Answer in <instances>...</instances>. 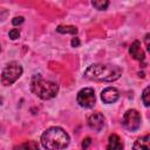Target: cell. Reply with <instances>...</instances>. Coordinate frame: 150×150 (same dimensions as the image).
Instances as JSON below:
<instances>
[{
  "label": "cell",
  "instance_id": "cell-19",
  "mask_svg": "<svg viewBox=\"0 0 150 150\" xmlns=\"http://www.w3.org/2000/svg\"><path fill=\"white\" fill-rule=\"evenodd\" d=\"M70 43H71L73 47H79L80 46V39L79 38H73L71 41H70Z\"/></svg>",
  "mask_w": 150,
  "mask_h": 150
},
{
  "label": "cell",
  "instance_id": "cell-2",
  "mask_svg": "<svg viewBox=\"0 0 150 150\" xmlns=\"http://www.w3.org/2000/svg\"><path fill=\"white\" fill-rule=\"evenodd\" d=\"M69 135L60 127L48 128L41 135V144L47 150H61L69 144Z\"/></svg>",
  "mask_w": 150,
  "mask_h": 150
},
{
  "label": "cell",
  "instance_id": "cell-4",
  "mask_svg": "<svg viewBox=\"0 0 150 150\" xmlns=\"http://www.w3.org/2000/svg\"><path fill=\"white\" fill-rule=\"evenodd\" d=\"M22 71H23V69L19 62H16V61L8 62L1 73V83L4 86L13 84L22 75Z\"/></svg>",
  "mask_w": 150,
  "mask_h": 150
},
{
  "label": "cell",
  "instance_id": "cell-1",
  "mask_svg": "<svg viewBox=\"0 0 150 150\" xmlns=\"http://www.w3.org/2000/svg\"><path fill=\"white\" fill-rule=\"evenodd\" d=\"M123 70L121 67L116 64H103V63H95L89 66L84 71V77L91 81H100V82H112L121 77Z\"/></svg>",
  "mask_w": 150,
  "mask_h": 150
},
{
  "label": "cell",
  "instance_id": "cell-7",
  "mask_svg": "<svg viewBox=\"0 0 150 150\" xmlns=\"http://www.w3.org/2000/svg\"><path fill=\"white\" fill-rule=\"evenodd\" d=\"M120 97V93L116 88L114 87H108L105 89L102 90L101 93V98L104 103L110 104V103H115Z\"/></svg>",
  "mask_w": 150,
  "mask_h": 150
},
{
  "label": "cell",
  "instance_id": "cell-9",
  "mask_svg": "<svg viewBox=\"0 0 150 150\" xmlns=\"http://www.w3.org/2000/svg\"><path fill=\"white\" fill-rule=\"evenodd\" d=\"M129 54L135 59V60H138V61H143L145 55H144V52L143 49L141 48V42L139 41H134L129 48Z\"/></svg>",
  "mask_w": 150,
  "mask_h": 150
},
{
  "label": "cell",
  "instance_id": "cell-8",
  "mask_svg": "<svg viewBox=\"0 0 150 150\" xmlns=\"http://www.w3.org/2000/svg\"><path fill=\"white\" fill-rule=\"evenodd\" d=\"M88 125L95 131H100L104 125V116L101 112H94L88 117Z\"/></svg>",
  "mask_w": 150,
  "mask_h": 150
},
{
  "label": "cell",
  "instance_id": "cell-22",
  "mask_svg": "<svg viewBox=\"0 0 150 150\" xmlns=\"http://www.w3.org/2000/svg\"><path fill=\"white\" fill-rule=\"evenodd\" d=\"M0 52H1V46H0Z\"/></svg>",
  "mask_w": 150,
  "mask_h": 150
},
{
  "label": "cell",
  "instance_id": "cell-20",
  "mask_svg": "<svg viewBox=\"0 0 150 150\" xmlns=\"http://www.w3.org/2000/svg\"><path fill=\"white\" fill-rule=\"evenodd\" d=\"M145 45H146L148 50H150V47H149V34H146V35H145Z\"/></svg>",
  "mask_w": 150,
  "mask_h": 150
},
{
  "label": "cell",
  "instance_id": "cell-11",
  "mask_svg": "<svg viewBox=\"0 0 150 150\" xmlns=\"http://www.w3.org/2000/svg\"><path fill=\"white\" fill-rule=\"evenodd\" d=\"M149 142H150V136L149 135L139 137L134 143V150H150Z\"/></svg>",
  "mask_w": 150,
  "mask_h": 150
},
{
  "label": "cell",
  "instance_id": "cell-6",
  "mask_svg": "<svg viewBox=\"0 0 150 150\" xmlns=\"http://www.w3.org/2000/svg\"><path fill=\"white\" fill-rule=\"evenodd\" d=\"M95 100V91L93 88H83L77 93L76 96V101L82 108H93Z\"/></svg>",
  "mask_w": 150,
  "mask_h": 150
},
{
  "label": "cell",
  "instance_id": "cell-17",
  "mask_svg": "<svg viewBox=\"0 0 150 150\" xmlns=\"http://www.w3.org/2000/svg\"><path fill=\"white\" fill-rule=\"evenodd\" d=\"M23 21H25L23 16H15V18L12 20V23H13L14 26H18V25H21Z\"/></svg>",
  "mask_w": 150,
  "mask_h": 150
},
{
  "label": "cell",
  "instance_id": "cell-16",
  "mask_svg": "<svg viewBox=\"0 0 150 150\" xmlns=\"http://www.w3.org/2000/svg\"><path fill=\"white\" fill-rule=\"evenodd\" d=\"M8 36H9V39H12V40H16V39L20 36V30L16 29V28H13V29L9 30Z\"/></svg>",
  "mask_w": 150,
  "mask_h": 150
},
{
  "label": "cell",
  "instance_id": "cell-10",
  "mask_svg": "<svg viewBox=\"0 0 150 150\" xmlns=\"http://www.w3.org/2000/svg\"><path fill=\"white\" fill-rule=\"evenodd\" d=\"M107 150H123V143L116 134H112V135L109 136V142H108Z\"/></svg>",
  "mask_w": 150,
  "mask_h": 150
},
{
  "label": "cell",
  "instance_id": "cell-15",
  "mask_svg": "<svg viewBox=\"0 0 150 150\" xmlns=\"http://www.w3.org/2000/svg\"><path fill=\"white\" fill-rule=\"evenodd\" d=\"M149 96H150V88L146 87L143 90V94H142V101H143V103H144L145 107H149L150 105V98H149Z\"/></svg>",
  "mask_w": 150,
  "mask_h": 150
},
{
  "label": "cell",
  "instance_id": "cell-18",
  "mask_svg": "<svg viewBox=\"0 0 150 150\" xmlns=\"http://www.w3.org/2000/svg\"><path fill=\"white\" fill-rule=\"evenodd\" d=\"M90 143H91V138H90V137H86V138L83 139V142H82V148H83V150H86V149L90 145Z\"/></svg>",
  "mask_w": 150,
  "mask_h": 150
},
{
  "label": "cell",
  "instance_id": "cell-14",
  "mask_svg": "<svg viewBox=\"0 0 150 150\" xmlns=\"http://www.w3.org/2000/svg\"><path fill=\"white\" fill-rule=\"evenodd\" d=\"M91 5L98 11H104L109 6V1H107V0H95V1H91Z\"/></svg>",
  "mask_w": 150,
  "mask_h": 150
},
{
  "label": "cell",
  "instance_id": "cell-12",
  "mask_svg": "<svg viewBox=\"0 0 150 150\" xmlns=\"http://www.w3.org/2000/svg\"><path fill=\"white\" fill-rule=\"evenodd\" d=\"M56 30L61 34H76L77 33V28L75 26H63V25H60L57 26Z\"/></svg>",
  "mask_w": 150,
  "mask_h": 150
},
{
  "label": "cell",
  "instance_id": "cell-13",
  "mask_svg": "<svg viewBox=\"0 0 150 150\" xmlns=\"http://www.w3.org/2000/svg\"><path fill=\"white\" fill-rule=\"evenodd\" d=\"M21 150H39V144L35 141H27L20 145Z\"/></svg>",
  "mask_w": 150,
  "mask_h": 150
},
{
  "label": "cell",
  "instance_id": "cell-21",
  "mask_svg": "<svg viewBox=\"0 0 150 150\" xmlns=\"http://www.w3.org/2000/svg\"><path fill=\"white\" fill-rule=\"evenodd\" d=\"M0 104H2V97L0 96Z\"/></svg>",
  "mask_w": 150,
  "mask_h": 150
},
{
  "label": "cell",
  "instance_id": "cell-3",
  "mask_svg": "<svg viewBox=\"0 0 150 150\" xmlns=\"http://www.w3.org/2000/svg\"><path fill=\"white\" fill-rule=\"evenodd\" d=\"M30 90L41 100H50L56 96L59 91V84L56 82L45 80L40 74H36L33 75L30 80Z\"/></svg>",
  "mask_w": 150,
  "mask_h": 150
},
{
  "label": "cell",
  "instance_id": "cell-5",
  "mask_svg": "<svg viewBox=\"0 0 150 150\" xmlns=\"http://www.w3.org/2000/svg\"><path fill=\"white\" fill-rule=\"evenodd\" d=\"M123 127L129 131H136L141 127V115L136 109H129L124 112L122 118Z\"/></svg>",
  "mask_w": 150,
  "mask_h": 150
}]
</instances>
